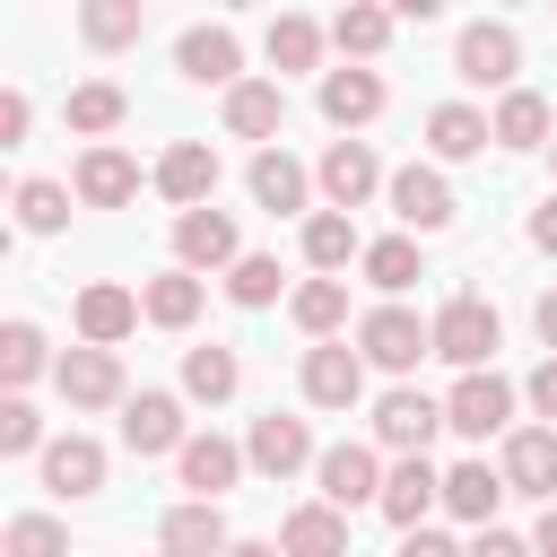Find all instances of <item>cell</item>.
Returning <instances> with one entry per match:
<instances>
[{"instance_id": "6da1fadb", "label": "cell", "mask_w": 557, "mask_h": 557, "mask_svg": "<svg viewBox=\"0 0 557 557\" xmlns=\"http://www.w3.org/2000/svg\"><path fill=\"white\" fill-rule=\"evenodd\" d=\"M357 357L383 366V374H409L418 357H435V322H418L409 305H374V313L357 322Z\"/></svg>"}, {"instance_id": "7a4b0ae2", "label": "cell", "mask_w": 557, "mask_h": 557, "mask_svg": "<svg viewBox=\"0 0 557 557\" xmlns=\"http://www.w3.org/2000/svg\"><path fill=\"white\" fill-rule=\"evenodd\" d=\"M513 70H522L513 26H496V17L461 26V44H453V78H461V87H505V96H513Z\"/></svg>"}, {"instance_id": "3957f363", "label": "cell", "mask_w": 557, "mask_h": 557, "mask_svg": "<svg viewBox=\"0 0 557 557\" xmlns=\"http://www.w3.org/2000/svg\"><path fill=\"white\" fill-rule=\"evenodd\" d=\"M435 357H453L461 374H487V357H496V305L487 296H453L435 313Z\"/></svg>"}, {"instance_id": "277c9868", "label": "cell", "mask_w": 557, "mask_h": 557, "mask_svg": "<svg viewBox=\"0 0 557 557\" xmlns=\"http://www.w3.org/2000/svg\"><path fill=\"white\" fill-rule=\"evenodd\" d=\"M505 418H513V383H505V374H461V383H453V400H444V426H453V435H470V444L505 435Z\"/></svg>"}, {"instance_id": "5b68a950", "label": "cell", "mask_w": 557, "mask_h": 557, "mask_svg": "<svg viewBox=\"0 0 557 557\" xmlns=\"http://www.w3.org/2000/svg\"><path fill=\"white\" fill-rule=\"evenodd\" d=\"M313 479H322V505H339V513H357V505H383V461L366 453V444H331L322 461H313Z\"/></svg>"}, {"instance_id": "8992f818", "label": "cell", "mask_w": 557, "mask_h": 557, "mask_svg": "<svg viewBox=\"0 0 557 557\" xmlns=\"http://www.w3.org/2000/svg\"><path fill=\"white\" fill-rule=\"evenodd\" d=\"M174 261L200 278V270H235L244 261V244H235V218L226 209H183L174 218Z\"/></svg>"}, {"instance_id": "52a82bcc", "label": "cell", "mask_w": 557, "mask_h": 557, "mask_svg": "<svg viewBox=\"0 0 557 557\" xmlns=\"http://www.w3.org/2000/svg\"><path fill=\"white\" fill-rule=\"evenodd\" d=\"M244 461H252L261 479H296V470H305V461H322V453H313L305 418L270 409V418H252V435H244Z\"/></svg>"}, {"instance_id": "ba28073f", "label": "cell", "mask_w": 557, "mask_h": 557, "mask_svg": "<svg viewBox=\"0 0 557 557\" xmlns=\"http://www.w3.org/2000/svg\"><path fill=\"white\" fill-rule=\"evenodd\" d=\"M174 61H183V78L191 87H244L235 70H244V44H235V26H183V44H174Z\"/></svg>"}, {"instance_id": "9c48e42d", "label": "cell", "mask_w": 557, "mask_h": 557, "mask_svg": "<svg viewBox=\"0 0 557 557\" xmlns=\"http://www.w3.org/2000/svg\"><path fill=\"white\" fill-rule=\"evenodd\" d=\"M139 296L131 287H113V278H96V287H78V348H122L131 331H139Z\"/></svg>"}, {"instance_id": "30bf717a", "label": "cell", "mask_w": 557, "mask_h": 557, "mask_svg": "<svg viewBox=\"0 0 557 557\" xmlns=\"http://www.w3.org/2000/svg\"><path fill=\"white\" fill-rule=\"evenodd\" d=\"M357 392H366V357H357L348 339L305 348V400H313V409H357Z\"/></svg>"}, {"instance_id": "8fae6325", "label": "cell", "mask_w": 557, "mask_h": 557, "mask_svg": "<svg viewBox=\"0 0 557 557\" xmlns=\"http://www.w3.org/2000/svg\"><path fill=\"white\" fill-rule=\"evenodd\" d=\"M122 444L148 461V453H183L191 435H183V400L174 392H131L122 400Z\"/></svg>"}, {"instance_id": "7c38bea8", "label": "cell", "mask_w": 557, "mask_h": 557, "mask_svg": "<svg viewBox=\"0 0 557 557\" xmlns=\"http://www.w3.org/2000/svg\"><path fill=\"white\" fill-rule=\"evenodd\" d=\"M174 479L191 487V505H218V496L244 479V444H226V435H191V444L174 453Z\"/></svg>"}, {"instance_id": "4fadbf2b", "label": "cell", "mask_w": 557, "mask_h": 557, "mask_svg": "<svg viewBox=\"0 0 557 557\" xmlns=\"http://www.w3.org/2000/svg\"><path fill=\"white\" fill-rule=\"evenodd\" d=\"M157 191H165L174 209H209V191H218V148H209V139H174V148L157 157Z\"/></svg>"}, {"instance_id": "5bb4252c", "label": "cell", "mask_w": 557, "mask_h": 557, "mask_svg": "<svg viewBox=\"0 0 557 557\" xmlns=\"http://www.w3.org/2000/svg\"><path fill=\"white\" fill-rule=\"evenodd\" d=\"M313 183H322V200L348 218V209L383 183V165H374V148H366V139H331V148H322V165H313Z\"/></svg>"}, {"instance_id": "9a60e30c", "label": "cell", "mask_w": 557, "mask_h": 557, "mask_svg": "<svg viewBox=\"0 0 557 557\" xmlns=\"http://www.w3.org/2000/svg\"><path fill=\"white\" fill-rule=\"evenodd\" d=\"M52 383H61L70 409H113V400H122V357H113V348H70V357L52 366Z\"/></svg>"}, {"instance_id": "2e32d148", "label": "cell", "mask_w": 557, "mask_h": 557, "mask_svg": "<svg viewBox=\"0 0 557 557\" xmlns=\"http://www.w3.org/2000/svg\"><path fill=\"white\" fill-rule=\"evenodd\" d=\"M35 470H44L52 496H96V487H104V444H96V435H52V444L35 453Z\"/></svg>"}, {"instance_id": "e0dca14e", "label": "cell", "mask_w": 557, "mask_h": 557, "mask_svg": "<svg viewBox=\"0 0 557 557\" xmlns=\"http://www.w3.org/2000/svg\"><path fill=\"white\" fill-rule=\"evenodd\" d=\"M392 218L418 226V235L453 226V183H444L435 165H400V174H392Z\"/></svg>"}, {"instance_id": "ac0fdd59", "label": "cell", "mask_w": 557, "mask_h": 557, "mask_svg": "<svg viewBox=\"0 0 557 557\" xmlns=\"http://www.w3.org/2000/svg\"><path fill=\"white\" fill-rule=\"evenodd\" d=\"M435 426H444V400H426V392H409V383H400V392H383V409H374V435H383L400 461H409V453H426V435H435Z\"/></svg>"}, {"instance_id": "d6986e66", "label": "cell", "mask_w": 557, "mask_h": 557, "mask_svg": "<svg viewBox=\"0 0 557 557\" xmlns=\"http://www.w3.org/2000/svg\"><path fill=\"white\" fill-rule=\"evenodd\" d=\"M505 487L513 496H557V426L505 435Z\"/></svg>"}, {"instance_id": "ffe728a7", "label": "cell", "mask_w": 557, "mask_h": 557, "mask_svg": "<svg viewBox=\"0 0 557 557\" xmlns=\"http://www.w3.org/2000/svg\"><path fill=\"white\" fill-rule=\"evenodd\" d=\"M513 487H505V470H487V461H453L444 470V505L461 513V522H479V531H496V505H505Z\"/></svg>"}, {"instance_id": "44dd1931", "label": "cell", "mask_w": 557, "mask_h": 557, "mask_svg": "<svg viewBox=\"0 0 557 557\" xmlns=\"http://www.w3.org/2000/svg\"><path fill=\"white\" fill-rule=\"evenodd\" d=\"M157 548H165V557H226L235 540H226V513H218V505H174V513L157 522Z\"/></svg>"}, {"instance_id": "7402d4cb", "label": "cell", "mask_w": 557, "mask_h": 557, "mask_svg": "<svg viewBox=\"0 0 557 557\" xmlns=\"http://www.w3.org/2000/svg\"><path fill=\"white\" fill-rule=\"evenodd\" d=\"M374 113H383V78H374V70H322V122L366 131Z\"/></svg>"}, {"instance_id": "603a6c76", "label": "cell", "mask_w": 557, "mask_h": 557, "mask_svg": "<svg viewBox=\"0 0 557 557\" xmlns=\"http://www.w3.org/2000/svg\"><path fill=\"white\" fill-rule=\"evenodd\" d=\"M426 505H444V479L426 470V453H409V461L383 479V513H392L400 531H426Z\"/></svg>"}, {"instance_id": "cb8c5ba5", "label": "cell", "mask_w": 557, "mask_h": 557, "mask_svg": "<svg viewBox=\"0 0 557 557\" xmlns=\"http://www.w3.org/2000/svg\"><path fill=\"white\" fill-rule=\"evenodd\" d=\"M278 548L287 557H348V513L339 505H296L278 522Z\"/></svg>"}, {"instance_id": "d4e9b609", "label": "cell", "mask_w": 557, "mask_h": 557, "mask_svg": "<svg viewBox=\"0 0 557 557\" xmlns=\"http://www.w3.org/2000/svg\"><path fill=\"white\" fill-rule=\"evenodd\" d=\"M278 122H287V87H278V78H244V87L226 96V131H235V139H270Z\"/></svg>"}, {"instance_id": "484cf974", "label": "cell", "mask_w": 557, "mask_h": 557, "mask_svg": "<svg viewBox=\"0 0 557 557\" xmlns=\"http://www.w3.org/2000/svg\"><path fill=\"white\" fill-rule=\"evenodd\" d=\"M131 191H139V165H131L122 148H87V157H78V200H87V209H122Z\"/></svg>"}, {"instance_id": "4316f807", "label": "cell", "mask_w": 557, "mask_h": 557, "mask_svg": "<svg viewBox=\"0 0 557 557\" xmlns=\"http://www.w3.org/2000/svg\"><path fill=\"white\" fill-rule=\"evenodd\" d=\"M252 200H261L270 218H296V209H305V165H296L287 148H261V157H252Z\"/></svg>"}, {"instance_id": "83f0119b", "label": "cell", "mask_w": 557, "mask_h": 557, "mask_svg": "<svg viewBox=\"0 0 557 557\" xmlns=\"http://www.w3.org/2000/svg\"><path fill=\"white\" fill-rule=\"evenodd\" d=\"M139 305H148L157 331H191V322H200V278H191V270H157V278L139 287Z\"/></svg>"}, {"instance_id": "f1b7e54d", "label": "cell", "mask_w": 557, "mask_h": 557, "mask_svg": "<svg viewBox=\"0 0 557 557\" xmlns=\"http://www.w3.org/2000/svg\"><path fill=\"white\" fill-rule=\"evenodd\" d=\"M487 139H496V122L470 113V104H435V113H426V148H435V157H479Z\"/></svg>"}, {"instance_id": "f546056e", "label": "cell", "mask_w": 557, "mask_h": 557, "mask_svg": "<svg viewBox=\"0 0 557 557\" xmlns=\"http://www.w3.org/2000/svg\"><path fill=\"white\" fill-rule=\"evenodd\" d=\"M305 261L331 278V270H348V261H366V244H357V226L339 218V209H313L305 218Z\"/></svg>"}, {"instance_id": "4dcf8cb0", "label": "cell", "mask_w": 557, "mask_h": 557, "mask_svg": "<svg viewBox=\"0 0 557 557\" xmlns=\"http://www.w3.org/2000/svg\"><path fill=\"white\" fill-rule=\"evenodd\" d=\"M78 35L104 44V52H122V44L148 35V9H139V0H87V9H78Z\"/></svg>"}, {"instance_id": "1f68e13d", "label": "cell", "mask_w": 557, "mask_h": 557, "mask_svg": "<svg viewBox=\"0 0 557 557\" xmlns=\"http://www.w3.org/2000/svg\"><path fill=\"white\" fill-rule=\"evenodd\" d=\"M261 44H270V70H278V78L322 61V26H313V17H270V35H261Z\"/></svg>"}, {"instance_id": "d6a6232c", "label": "cell", "mask_w": 557, "mask_h": 557, "mask_svg": "<svg viewBox=\"0 0 557 557\" xmlns=\"http://www.w3.org/2000/svg\"><path fill=\"white\" fill-rule=\"evenodd\" d=\"M287 313H296V331H313V339H331V331L348 322V287H339V278H305Z\"/></svg>"}, {"instance_id": "836d02e7", "label": "cell", "mask_w": 557, "mask_h": 557, "mask_svg": "<svg viewBox=\"0 0 557 557\" xmlns=\"http://www.w3.org/2000/svg\"><path fill=\"white\" fill-rule=\"evenodd\" d=\"M235 383H244L235 348H183V392H191V400H226Z\"/></svg>"}, {"instance_id": "e575fe53", "label": "cell", "mask_w": 557, "mask_h": 557, "mask_svg": "<svg viewBox=\"0 0 557 557\" xmlns=\"http://www.w3.org/2000/svg\"><path fill=\"white\" fill-rule=\"evenodd\" d=\"M122 113H131V96H122L113 78H87V87H70V131H87V139H96V131H113Z\"/></svg>"}, {"instance_id": "d590c367", "label": "cell", "mask_w": 557, "mask_h": 557, "mask_svg": "<svg viewBox=\"0 0 557 557\" xmlns=\"http://www.w3.org/2000/svg\"><path fill=\"white\" fill-rule=\"evenodd\" d=\"M548 139V104L531 96V87H513L505 104H496V148H540Z\"/></svg>"}, {"instance_id": "8d00e7d4", "label": "cell", "mask_w": 557, "mask_h": 557, "mask_svg": "<svg viewBox=\"0 0 557 557\" xmlns=\"http://www.w3.org/2000/svg\"><path fill=\"white\" fill-rule=\"evenodd\" d=\"M366 278H374L383 296L418 287V278H426V270H418V244H409V235H383V244H366Z\"/></svg>"}, {"instance_id": "74e56055", "label": "cell", "mask_w": 557, "mask_h": 557, "mask_svg": "<svg viewBox=\"0 0 557 557\" xmlns=\"http://www.w3.org/2000/svg\"><path fill=\"white\" fill-rule=\"evenodd\" d=\"M331 44L357 52V61H374V52L392 44V9H339V17H331Z\"/></svg>"}, {"instance_id": "f35d334b", "label": "cell", "mask_w": 557, "mask_h": 557, "mask_svg": "<svg viewBox=\"0 0 557 557\" xmlns=\"http://www.w3.org/2000/svg\"><path fill=\"white\" fill-rule=\"evenodd\" d=\"M0 557H70V531H61L52 513H17V522L0 531Z\"/></svg>"}, {"instance_id": "ab89813d", "label": "cell", "mask_w": 557, "mask_h": 557, "mask_svg": "<svg viewBox=\"0 0 557 557\" xmlns=\"http://www.w3.org/2000/svg\"><path fill=\"white\" fill-rule=\"evenodd\" d=\"M61 218H70V191L44 183V174H26V183H17V226H26V235H52Z\"/></svg>"}, {"instance_id": "60d3db41", "label": "cell", "mask_w": 557, "mask_h": 557, "mask_svg": "<svg viewBox=\"0 0 557 557\" xmlns=\"http://www.w3.org/2000/svg\"><path fill=\"white\" fill-rule=\"evenodd\" d=\"M35 374H44V331H35V322H9V331H0V383L17 392V383H35Z\"/></svg>"}, {"instance_id": "b9f144b4", "label": "cell", "mask_w": 557, "mask_h": 557, "mask_svg": "<svg viewBox=\"0 0 557 557\" xmlns=\"http://www.w3.org/2000/svg\"><path fill=\"white\" fill-rule=\"evenodd\" d=\"M226 296H235V305H270V296H278V261H270V252H244V261L226 270Z\"/></svg>"}, {"instance_id": "7bdbcfd3", "label": "cell", "mask_w": 557, "mask_h": 557, "mask_svg": "<svg viewBox=\"0 0 557 557\" xmlns=\"http://www.w3.org/2000/svg\"><path fill=\"white\" fill-rule=\"evenodd\" d=\"M0 453H44V418H35L17 392L0 400Z\"/></svg>"}, {"instance_id": "ee69618b", "label": "cell", "mask_w": 557, "mask_h": 557, "mask_svg": "<svg viewBox=\"0 0 557 557\" xmlns=\"http://www.w3.org/2000/svg\"><path fill=\"white\" fill-rule=\"evenodd\" d=\"M17 139H26V96L9 87V96H0V148H17Z\"/></svg>"}, {"instance_id": "f6af8a7d", "label": "cell", "mask_w": 557, "mask_h": 557, "mask_svg": "<svg viewBox=\"0 0 557 557\" xmlns=\"http://www.w3.org/2000/svg\"><path fill=\"white\" fill-rule=\"evenodd\" d=\"M531 409H540V418H548V426H557V357H548V366H540V374H531Z\"/></svg>"}, {"instance_id": "bcb514c9", "label": "cell", "mask_w": 557, "mask_h": 557, "mask_svg": "<svg viewBox=\"0 0 557 557\" xmlns=\"http://www.w3.org/2000/svg\"><path fill=\"white\" fill-rule=\"evenodd\" d=\"M400 557H470V548H453L444 531H409V540H400Z\"/></svg>"}, {"instance_id": "7dc6e473", "label": "cell", "mask_w": 557, "mask_h": 557, "mask_svg": "<svg viewBox=\"0 0 557 557\" xmlns=\"http://www.w3.org/2000/svg\"><path fill=\"white\" fill-rule=\"evenodd\" d=\"M470 557H531V540H513V531H479Z\"/></svg>"}, {"instance_id": "c3c4849f", "label": "cell", "mask_w": 557, "mask_h": 557, "mask_svg": "<svg viewBox=\"0 0 557 557\" xmlns=\"http://www.w3.org/2000/svg\"><path fill=\"white\" fill-rule=\"evenodd\" d=\"M531 244H540V252H557V191L531 209Z\"/></svg>"}, {"instance_id": "681fc988", "label": "cell", "mask_w": 557, "mask_h": 557, "mask_svg": "<svg viewBox=\"0 0 557 557\" xmlns=\"http://www.w3.org/2000/svg\"><path fill=\"white\" fill-rule=\"evenodd\" d=\"M531 322H540V339H548V357H557V287H548V296L531 305Z\"/></svg>"}, {"instance_id": "f907efd6", "label": "cell", "mask_w": 557, "mask_h": 557, "mask_svg": "<svg viewBox=\"0 0 557 557\" xmlns=\"http://www.w3.org/2000/svg\"><path fill=\"white\" fill-rule=\"evenodd\" d=\"M531 557H557V505L540 513V531H531Z\"/></svg>"}, {"instance_id": "816d5d0a", "label": "cell", "mask_w": 557, "mask_h": 557, "mask_svg": "<svg viewBox=\"0 0 557 557\" xmlns=\"http://www.w3.org/2000/svg\"><path fill=\"white\" fill-rule=\"evenodd\" d=\"M226 557H287V548H278V540H235Z\"/></svg>"}, {"instance_id": "f5cc1de1", "label": "cell", "mask_w": 557, "mask_h": 557, "mask_svg": "<svg viewBox=\"0 0 557 557\" xmlns=\"http://www.w3.org/2000/svg\"><path fill=\"white\" fill-rule=\"evenodd\" d=\"M548 148H557V139H548Z\"/></svg>"}]
</instances>
